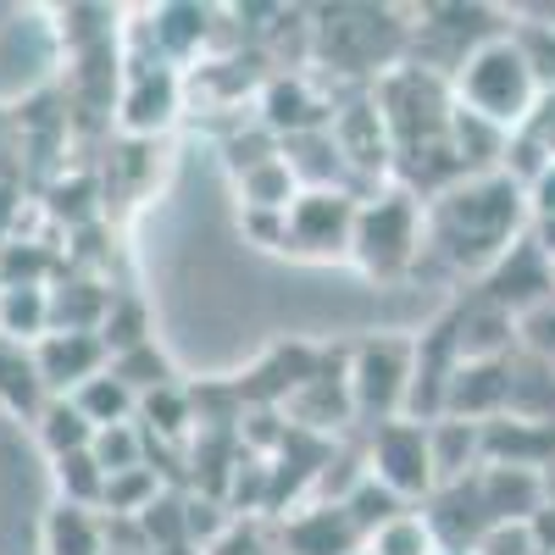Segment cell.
<instances>
[{
  "instance_id": "cell-1",
  "label": "cell",
  "mask_w": 555,
  "mask_h": 555,
  "mask_svg": "<svg viewBox=\"0 0 555 555\" xmlns=\"http://www.w3.org/2000/svg\"><path fill=\"white\" fill-rule=\"evenodd\" d=\"M528 190L512 172H483L461 178L455 190L428 201V250L444 256L450 267L489 272L505 250L522 240L528 222Z\"/></svg>"
},
{
  "instance_id": "cell-2",
  "label": "cell",
  "mask_w": 555,
  "mask_h": 555,
  "mask_svg": "<svg viewBox=\"0 0 555 555\" xmlns=\"http://www.w3.org/2000/svg\"><path fill=\"white\" fill-rule=\"evenodd\" d=\"M395 7H311V62L328 78L378 83L411 56V23Z\"/></svg>"
},
{
  "instance_id": "cell-3",
  "label": "cell",
  "mask_w": 555,
  "mask_h": 555,
  "mask_svg": "<svg viewBox=\"0 0 555 555\" xmlns=\"http://www.w3.org/2000/svg\"><path fill=\"white\" fill-rule=\"evenodd\" d=\"M428 256V201L384 183V190L361 195L356 234H350V261L373 278V284H400L423 267Z\"/></svg>"
},
{
  "instance_id": "cell-4",
  "label": "cell",
  "mask_w": 555,
  "mask_h": 555,
  "mask_svg": "<svg viewBox=\"0 0 555 555\" xmlns=\"http://www.w3.org/2000/svg\"><path fill=\"white\" fill-rule=\"evenodd\" d=\"M450 89H455L461 112L494 122L500 133H517L528 122V112L539 106V83H533V73H528V62H522L512 34L478 44V51L455 67Z\"/></svg>"
},
{
  "instance_id": "cell-5",
  "label": "cell",
  "mask_w": 555,
  "mask_h": 555,
  "mask_svg": "<svg viewBox=\"0 0 555 555\" xmlns=\"http://www.w3.org/2000/svg\"><path fill=\"white\" fill-rule=\"evenodd\" d=\"M405 395H411V339L378 334L361 339L350 350V411L356 428L373 434L395 416H405Z\"/></svg>"
},
{
  "instance_id": "cell-6",
  "label": "cell",
  "mask_w": 555,
  "mask_h": 555,
  "mask_svg": "<svg viewBox=\"0 0 555 555\" xmlns=\"http://www.w3.org/2000/svg\"><path fill=\"white\" fill-rule=\"evenodd\" d=\"M183 112V73L162 56H128L117 89V128L122 139H162Z\"/></svg>"
},
{
  "instance_id": "cell-7",
  "label": "cell",
  "mask_w": 555,
  "mask_h": 555,
  "mask_svg": "<svg viewBox=\"0 0 555 555\" xmlns=\"http://www.w3.org/2000/svg\"><path fill=\"white\" fill-rule=\"evenodd\" d=\"M366 473H373L389 494L428 500L439 489L434 478V450H428V423H411V416H395V423L366 434Z\"/></svg>"
},
{
  "instance_id": "cell-8",
  "label": "cell",
  "mask_w": 555,
  "mask_h": 555,
  "mask_svg": "<svg viewBox=\"0 0 555 555\" xmlns=\"http://www.w3.org/2000/svg\"><path fill=\"white\" fill-rule=\"evenodd\" d=\"M356 211H361V195H350V190H300L295 206H289L284 256H300V261H350Z\"/></svg>"
},
{
  "instance_id": "cell-9",
  "label": "cell",
  "mask_w": 555,
  "mask_h": 555,
  "mask_svg": "<svg viewBox=\"0 0 555 555\" xmlns=\"http://www.w3.org/2000/svg\"><path fill=\"white\" fill-rule=\"evenodd\" d=\"M550 295H555V261L539 250L533 234H522L512 250H505V256L483 272V289H478L483 306H500V311H512V317H522L528 306H539V300H550Z\"/></svg>"
},
{
  "instance_id": "cell-10",
  "label": "cell",
  "mask_w": 555,
  "mask_h": 555,
  "mask_svg": "<svg viewBox=\"0 0 555 555\" xmlns=\"http://www.w3.org/2000/svg\"><path fill=\"white\" fill-rule=\"evenodd\" d=\"M328 128H334V139H339V151H345L356 183L378 178V190H384V183L395 178V139H389V128H384V112H378V101H373V89H366V95H356L350 106H339Z\"/></svg>"
},
{
  "instance_id": "cell-11",
  "label": "cell",
  "mask_w": 555,
  "mask_h": 555,
  "mask_svg": "<svg viewBox=\"0 0 555 555\" xmlns=\"http://www.w3.org/2000/svg\"><path fill=\"white\" fill-rule=\"evenodd\" d=\"M272 139H295V133H311V128H328L334 122V106L317 95V83L306 73H272L261 83V117H256Z\"/></svg>"
},
{
  "instance_id": "cell-12",
  "label": "cell",
  "mask_w": 555,
  "mask_h": 555,
  "mask_svg": "<svg viewBox=\"0 0 555 555\" xmlns=\"http://www.w3.org/2000/svg\"><path fill=\"white\" fill-rule=\"evenodd\" d=\"M34 366H39V384L44 395H78L89 378H101L112 356L101 345V334H44L34 345Z\"/></svg>"
},
{
  "instance_id": "cell-13",
  "label": "cell",
  "mask_w": 555,
  "mask_h": 555,
  "mask_svg": "<svg viewBox=\"0 0 555 555\" xmlns=\"http://www.w3.org/2000/svg\"><path fill=\"white\" fill-rule=\"evenodd\" d=\"M284 555H361L366 550V533L350 522L345 505H295L289 522H284Z\"/></svg>"
},
{
  "instance_id": "cell-14",
  "label": "cell",
  "mask_w": 555,
  "mask_h": 555,
  "mask_svg": "<svg viewBox=\"0 0 555 555\" xmlns=\"http://www.w3.org/2000/svg\"><path fill=\"white\" fill-rule=\"evenodd\" d=\"M217 17H222V12H211V7H183V0H167V7L145 12L151 56H162V62L178 67V62H190V56L211 51V39L222 34Z\"/></svg>"
},
{
  "instance_id": "cell-15",
  "label": "cell",
  "mask_w": 555,
  "mask_h": 555,
  "mask_svg": "<svg viewBox=\"0 0 555 555\" xmlns=\"http://www.w3.org/2000/svg\"><path fill=\"white\" fill-rule=\"evenodd\" d=\"M505 395H512V361H461L444 389V416L489 428L494 416H505Z\"/></svg>"
},
{
  "instance_id": "cell-16",
  "label": "cell",
  "mask_w": 555,
  "mask_h": 555,
  "mask_svg": "<svg viewBox=\"0 0 555 555\" xmlns=\"http://www.w3.org/2000/svg\"><path fill=\"white\" fill-rule=\"evenodd\" d=\"M478 489V505H483V522L500 528V522H533L544 512V478L533 467H478L473 478Z\"/></svg>"
},
{
  "instance_id": "cell-17",
  "label": "cell",
  "mask_w": 555,
  "mask_h": 555,
  "mask_svg": "<svg viewBox=\"0 0 555 555\" xmlns=\"http://www.w3.org/2000/svg\"><path fill=\"white\" fill-rule=\"evenodd\" d=\"M284 167L295 172L300 190H350V195H361V183H356V172L339 151L334 128H311V133L284 139Z\"/></svg>"
},
{
  "instance_id": "cell-18",
  "label": "cell",
  "mask_w": 555,
  "mask_h": 555,
  "mask_svg": "<svg viewBox=\"0 0 555 555\" xmlns=\"http://www.w3.org/2000/svg\"><path fill=\"white\" fill-rule=\"evenodd\" d=\"M428 450H434V478L444 483H467L483 467V428L461 423V416H439L428 423Z\"/></svg>"
},
{
  "instance_id": "cell-19",
  "label": "cell",
  "mask_w": 555,
  "mask_h": 555,
  "mask_svg": "<svg viewBox=\"0 0 555 555\" xmlns=\"http://www.w3.org/2000/svg\"><path fill=\"white\" fill-rule=\"evenodd\" d=\"M117 289L95 284V278H62V284L51 289V334H101V322H106V306H112Z\"/></svg>"
},
{
  "instance_id": "cell-20",
  "label": "cell",
  "mask_w": 555,
  "mask_h": 555,
  "mask_svg": "<svg viewBox=\"0 0 555 555\" xmlns=\"http://www.w3.org/2000/svg\"><path fill=\"white\" fill-rule=\"evenodd\" d=\"M39 544H44V555H106V522L95 512H83V505L56 500L44 512Z\"/></svg>"
},
{
  "instance_id": "cell-21",
  "label": "cell",
  "mask_w": 555,
  "mask_h": 555,
  "mask_svg": "<svg viewBox=\"0 0 555 555\" xmlns=\"http://www.w3.org/2000/svg\"><path fill=\"white\" fill-rule=\"evenodd\" d=\"M44 384H39V366H34V345H17L0 334V405H7L12 416H34L44 411Z\"/></svg>"
},
{
  "instance_id": "cell-22",
  "label": "cell",
  "mask_w": 555,
  "mask_h": 555,
  "mask_svg": "<svg viewBox=\"0 0 555 555\" xmlns=\"http://www.w3.org/2000/svg\"><path fill=\"white\" fill-rule=\"evenodd\" d=\"M0 334L17 345H39L51 334V289L44 284H0Z\"/></svg>"
},
{
  "instance_id": "cell-23",
  "label": "cell",
  "mask_w": 555,
  "mask_h": 555,
  "mask_svg": "<svg viewBox=\"0 0 555 555\" xmlns=\"http://www.w3.org/2000/svg\"><path fill=\"white\" fill-rule=\"evenodd\" d=\"M139 428H145L151 439H162V444H178V439H190L195 428H201V416H195V395L190 389H156V395H145L139 400V416H133Z\"/></svg>"
},
{
  "instance_id": "cell-24",
  "label": "cell",
  "mask_w": 555,
  "mask_h": 555,
  "mask_svg": "<svg viewBox=\"0 0 555 555\" xmlns=\"http://www.w3.org/2000/svg\"><path fill=\"white\" fill-rule=\"evenodd\" d=\"M34 423H39V444H44V455H78V450H89V444H95V423H89V416L67 400V395H51V400H44V411L34 416Z\"/></svg>"
},
{
  "instance_id": "cell-25",
  "label": "cell",
  "mask_w": 555,
  "mask_h": 555,
  "mask_svg": "<svg viewBox=\"0 0 555 555\" xmlns=\"http://www.w3.org/2000/svg\"><path fill=\"white\" fill-rule=\"evenodd\" d=\"M67 400H73V405H78L95 428H117V423H133V416H139V395L112 373V366H106L101 378H89L78 395H67Z\"/></svg>"
},
{
  "instance_id": "cell-26",
  "label": "cell",
  "mask_w": 555,
  "mask_h": 555,
  "mask_svg": "<svg viewBox=\"0 0 555 555\" xmlns=\"http://www.w3.org/2000/svg\"><path fill=\"white\" fill-rule=\"evenodd\" d=\"M51 478H56V500L83 505V512H101V500H106V473H101L95 450L56 455V461H51Z\"/></svg>"
},
{
  "instance_id": "cell-27",
  "label": "cell",
  "mask_w": 555,
  "mask_h": 555,
  "mask_svg": "<svg viewBox=\"0 0 555 555\" xmlns=\"http://www.w3.org/2000/svg\"><path fill=\"white\" fill-rule=\"evenodd\" d=\"M234 183H240V211H289L295 195H300V183L284 167V156L256 167V172H245V178H234Z\"/></svg>"
},
{
  "instance_id": "cell-28",
  "label": "cell",
  "mask_w": 555,
  "mask_h": 555,
  "mask_svg": "<svg viewBox=\"0 0 555 555\" xmlns=\"http://www.w3.org/2000/svg\"><path fill=\"white\" fill-rule=\"evenodd\" d=\"M162 473L156 467H133V473H117L106 478V500H101V512H112V522H133V517H145L156 494H162Z\"/></svg>"
},
{
  "instance_id": "cell-29",
  "label": "cell",
  "mask_w": 555,
  "mask_h": 555,
  "mask_svg": "<svg viewBox=\"0 0 555 555\" xmlns=\"http://www.w3.org/2000/svg\"><path fill=\"white\" fill-rule=\"evenodd\" d=\"M366 555H444V550H439V533L428 528L423 512H400L395 522H384L366 539Z\"/></svg>"
},
{
  "instance_id": "cell-30",
  "label": "cell",
  "mask_w": 555,
  "mask_h": 555,
  "mask_svg": "<svg viewBox=\"0 0 555 555\" xmlns=\"http://www.w3.org/2000/svg\"><path fill=\"white\" fill-rule=\"evenodd\" d=\"M101 345H106V356H122V350L151 345V317H145V300H139V295H112L106 322H101Z\"/></svg>"
},
{
  "instance_id": "cell-31",
  "label": "cell",
  "mask_w": 555,
  "mask_h": 555,
  "mask_svg": "<svg viewBox=\"0 0 555 555\" xmlns=\"http://www.w3.org/2000/svg\"><path fill=\"white\" fill-rule=\"evenodd\" d=\"M339 505L350 512V522H356V528H361L366 539H373V533H378L384 522H395L400 512H411V505H405L400 494H389V489H384V483H378L373 473H366V478H361V483H356V489H350V494L339 500Z\"/></svg>"
},
{
  "instance_id": "cell-32",
  "label": "cell",
  "mask_w": 555,
  "mask_h": 555,
  "mask_svg": "<svg viewBox=\"0 0 555 555\" xmlns=\"http://www.w3.org/2000/svg\"><path fill=\"white\" fill-rule=\"evenodd\" d=\"M112 373H117L139 400L156 395V389H172V361H167V350H156V339H151V345H139V350L112 356Z\"/></svg>"
},
{
  "instance_id": "cell-33",
  "label": "cell",
  "mask_w": 555,
  "mask_h": 555,
  "mask_svg": "<svg viewBox=\"0 0 555 555\" xmlns=\"http://www.w3.org/2000/svg\"><path fill=\"white\" fill-rule=\"evenodd\" d=\"M89 450H95V461H101V473H106V478H117V473H133V467H145V428H139V423L101 428Z\"/></svg>"
},
{
  "instance_id": "cell-34",
  "label": "cell",
  "mask_w": 555,
  "mask_h": 555,
  "mask_svg": "<svg viewBox=\"0 0 555 555\" xmlns=\"http://www.w3.org/2000/svg\"><path fill=\"white\" fill-rule=\"evenodd\" d=\"M517 350L555 366V295L539 300V306H528V311L517 317Z\"/></svg>"
},
{
  "instance_id": "cell-35",
  "label": "cell",
  "mask_w": 555,
  "mask_h": 555,
  "mask_svg": "<svg viewBox=\"0 0 555 555\" xmlns=\"http://www.w3.org/2000/svg\"><path fill=\"white\" fill-rule=\"evenodd\" d=\"M206 555H284V550L267 539V528H261L256 517H245V522H228V533H222Z\"/></svg>"
},
{
  "instance_id": "cell-36",
  "label": "cell",
  "mask_w": 555,
  "mask_h": 555,
  "mask_svg": "<svg viewBox=\"0 0 555 555\" xmlns=\"http://www.w3.org/2000/svg\"><path fill=\"white\" fill-rule=\"evenodd\" d=\"M240 228L261 250H284L289 240V211H240Z\"/></svg>"
},
{
  "instance_id": "cell-37",
  "label": "cell",
  "mask_w": 555,
  "mask_h": 555,
  "mask_svg": "<svg viewBox=\"0 0 555 555\" xmlns=\"http://www.w3.org/2000/svg\"><path fill=\"white\" fill-rule=\"evenodd\" d=\"M528 211H533V222H544V217H555V162L528 183Z\"/></svg>"
}]
</instances>
